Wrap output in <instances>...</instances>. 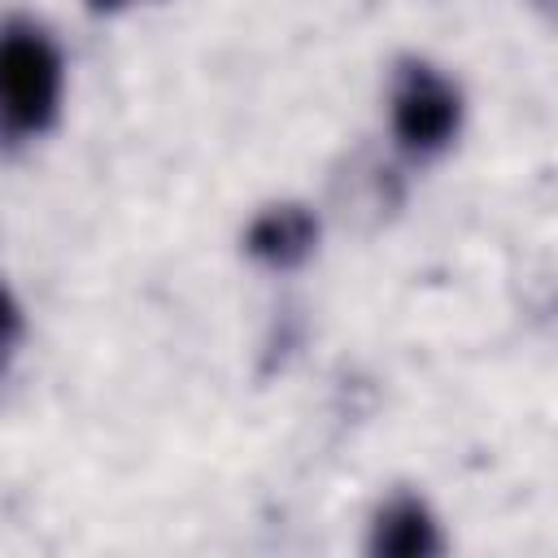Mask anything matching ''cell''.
Wrapping results in <instances>:
<instances>
[{
  "label": "cell",
  "mask_w": 558,
  "mask_h": 558,
  "mask_svg": "<svg viewBox=\"0 0 558 558\" xmlns=\"http://www.w3.org/2000/svg\"><path fill=\"white\" fill-rule=\"evenodd\" d=\"M61 96L65 61L57 39L31 17L0 22V140L44 135L61 113Z\"/></svg>",
  "instance_id": "1"
},
{
  "label": "cell",
  "mask_w": 558,
  "mask_h": 558,
  "mask_svg": "<svg viewBox=\"0 0 558 558\" xmlns=\"http://www.w3.org/2000/svg\"><path fill=\"white\" fill-rule=\"evenodd\" d=\"M388 126L410 161L440 157L462 131V87L423 57H401L388 87Z\"/></svg>",
  "instance_id": "2"
},
{
  "label": "cell",
  "mask_w": 558,
  "mask_h": 558,
  "mask_svg": "<svg viewBox=\"0 0 558 558\" xmlns=\"http://www.w3.org/2000/svg\"><path fill=\"white\" fill-rule=\"evenodd\" d=\"M314 248H318V218L296 201L262 209L244 231V253L266 270H296Z\"/></svg>",
  "instance_id": "3"
},
{
  "label": "cell",
  "mask_w": 558,
  "mask_h": 558,
  "mask_svg": "<svg viewBox=\"0 0 558 558\" xmlns=\"http://www.w3.org/2000/svg\"><path fill=\"white\" fill-rule=\"evenodd\" d=\"M366 549L375 558H432L445 549V541H440V523L427 510V501L414 493H397L375 510Z\"/></svg>",
  "instance_id": "4"
},
{
  "label": "cell",
  "mask_w": 558,
  "mask_h": 558,
  "mask_svg": "<svg viewBox=\"0 0 558 558\" xmlns=\"http://www.w3.org/2000/svg\"><path fill=\"white\" fill-rule=\"evenodd\" d=\"M17 340H22V310H17L13 292L0 283V366L9 362V353H13Z\"/></svg>",
  "instance_id": "5"
},
{
  "label": "cell",
  "mask_w": 558,
  "mask_h": 558,
  "mask_svg": "<svg viewBox=\"0 0 558 558\" xmlns=\"http://www.w3.org/2000/svg\"><path fill=\"white\" fill-rule=\"evenodd\" d=\"M87 4H92L96 13H118V9H126L131 0H87Z\"/></svg>",
  "instance_id": "6"
}]
</instances>
